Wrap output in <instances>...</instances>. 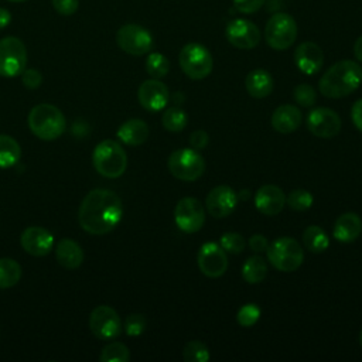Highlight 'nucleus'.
I'll list each match as a JSON object with an SVG mask.
<instances>
[{
  "instance_id": "obj_32",
  "label": "nucleus",
  "mask_w": 362,
  "mask_h": 362,
  "mask_svg": "<svg viewBox=\"0 0 362 362\" xmlns=\"http://www.w3.org/2000/svg\"><path fill=\"white\" fill-rule=\"evenodd\" d=\"M100 362H127L130 359L129 348L122 342L107 344L99 355Z\"/></svg>"
},
{
  "instance_id": "obj_40",
  "label": "nucleus",
  "mask_w": 362,
  "mask_h": 362,
  "mask_svg": "<svg viewBox=\"0 0 362 362\" xmlns=\"http://www.w3.org/2000/svg\"><path fill=\"white\" fill-rule=\"evenodd\" d=\"M52 7L61 16H72L79 7V0H52Z\"/></svg>"
},
{
  "instance_id": "obj_16",
  "label": "nucleus",
  "mask_w": 362,
  "mask_h": 362,
  "mask_svg": "<svg viewBox=\"0 0 362 362\" xmlns=\"http://www.w3.org/2000/svg\"><path fill=\"white\" fill-rule=\"evenodd\" d=\"M21 247L31 256L41 257L48 255L54 247V236L49 230L41 226H28L20 238Z\"/></svg>"
},
{
  "instance_id": "obj_25",
  "label": "nucleus",
  "mask_w": 362,
  "mask_h": 362,
  "mask_svg": "<svg viewBox=\"0 0 362 362\" xmlns=\"http://www.w3.org/2000/svg\"><path fill=\"white\" fill-rule=\"evenodd\" d=\"M117 137L127 146H140L148 137V126L141 119H129L117 129Z\"/></svg>"
},
{
  "instance_id": "obj_13",
  "label": "nucleus",
  "mask_w": 362,
  "mask_h": 362,
  "mask_svg": "<svg viewBox=\"0 0 362 362\" xmlns=\"http://www.w3.org/2000/svg\"><path fill=\"white\" fill-rule=\"evenodd\" d=\"M225 35L233 47L240 49H252L260 41V31L257 25L246 18L230 20L226 25Z\"/></svg>"
},
{
  "instance_id": "obj_38",
  "label": "nucleus",
  "mask_w": 362,
  "mask_h": 362,
  "mask_svg": "<svg viewBox=\"0 0 362 362\" xmlns=\"http://www.w3.org/2000/svg\"><path fill=\"white\" fill-rule=\"evenodd\" d=\"M146 318L141 314H130L124 321V331L130 337H137L146 329Z\"/></svg>"
},
{
  "instance_id": "obj_27",
  "label": "nucleus",
  "mask_w": 362,
  "mask_h": 362,
  "mask_svg": "<svg viewBox=\"0 0 362 362\" xmlns=\"http://www.w3.org/2000/svg\"><path fill=\"white\" fill-rule=\"evenodd\" d=\"M303 243L313 253H321L329 246L327 233L317 225H310L303 232Z\"/></svg>"
},
{
  "instance_id": "obj_48",
  "label": "nucleus",
  "mask_w": 362,
  "mask_h": 362,
  "mask_svg": "<svg viewBox=\"0 0 362 362\" xmlns=\"http://www.w3.org/2000/svg\"><path fill=\"white\" fill-rule=\"evenodd\" d=\"M8 1H13V3H21V1H25V0H8Z\"/></svg>"
},
{
  "instance_id": "obj_12",
  "label": "nucleus",
  "mask_w": 362,
  "mask_h": 362,
  "mask_svg": "<svg viewBox=\"0 0 362 362\" xmlns=\"http://www.w3.org/2000/svg\"><path fill=\"white\" fill-rule=\"evenodd\" d=\"M174 221L182 232H198L205 222V209L197 198L185 197L175 205Z\"/></svg>"
},
{
  "instance_id": "obj_10",
  "label": "nucleus",
  "mask_w": 362,
  "mask_h": 362,
  "mask_svg": "<svg viewBox=\"0 0 362 362\" xmlns=\"http://www.w3.org/2000/svg\"><path fill=\"white\" fill-rule=\"evenodd\" d=\"M116 42L129 55L140 57L153 48V37L148 30L139 24H124L116 33Z\"/></svg>"
},
{
  "instance_id": "obj_8",
  "label": "nucleus",
  "mask_w": 362,
  "mask_h": 362,
  "mask_svg": "<svg viewBox=\"0 0 362 362\" xmlns=\"http://www.w3.org/2000/svg\"><path fill=\"white\" fill-rule=\"evenodd\" d=\"M168 170L181 181H195L204 174L205 161L195 148H180L170 154Z\"/></svg>"
},
{
  "instance_id": "obj_1",
  "label": "nucleus",
  "mask_w": 362,
  "mask_h": 362,
  "mask_svg": "<svg viewBox=\"0 0 362 362\" xmlns=\"http://www.w3.org/2000/svg\"><path fill=\"white\" fill-rule=\"evenodd\" d=\"M123 205L117 194L105 188L89 191L78 211L81 228L90 235H106L122 221Z\"/></svg>"
},
{
  "instance_id": "obj_33",
  "label": "nucleus",
  "mask_w": 362,
  "mask_h": 362,
  "mask_svg": "<svg viewBox=\"0 0 362 362\" xmlns=\"http://www.w3.org/2000/svg\"><path fill=\"white\" fill-rule=\"evenodd\" d=\"M185 362H206L209 359V349L201 341H189L182 351Z\"/></svg>"
},
{
  "instance_id": "obj_24",
  "label": "nucleus",
  "mask_w": 362,
  "mask_h": 362,
  "mask_svg": "<svg viewBox=\"0 0 362 362\" xmlns=\"http://www.w3.org/2000/svg\"><path fill=\"white\" fill-rule=\"evenodd\" d=\"M245 86L250 96H253L256 99H262L272 93L274 82H273L272 75L267 71L257 68V69L250 71L246 75Z\"/></svg>"
},
{
  "instance_id": "obj_18",
  "label": "nucleus",
  "mask_w": 362,
  "mask_h": 362,
  "mask_svg": "<svg viewBox=\"0 0 362 362\" xmlns=\"http://www.w3.org/2000/svg\"><path fill=\"white\" fill-rule=\"evenodd\" d=\"M168 88L154 78L144 81L137 90L140 105L148 112H158L164 109L168 102Z\"/></svg>"
},
{
  "instance_id": "obj_37",
  "label": "nucleus",
  "mask_w": 362,
  "mask_h": 362,
  "mask_svg": "<svg viewBox=\"0 0 362 362\" xmlns=\"http://www.w3.org/2000/svg\"><path fill=\"white\" fill-rule=\"evenodd\" d=\"M221 246L230 253H240L245 249V239L240 233L226 232L221 236Z\"/></svg>"
},
{
  "instance_id": "obj_29",
  "label": "nucleus",
  "mask_w": 362,
  "mask_h": 362,
  "mask_svg": "<svg viewBox=\"0 0 362 362\" xmlns=\"http://www.w3.org/2000/svg\"><path fill=\"white\" fill-rule=\"evenodd\" d=\"M21 266L10 257L0 259V288H10L21 279Z\"/></svg>"
},
{
  "instance_id": "obj_31",
  "label": "nucleus",
  "mask_w": 362,
  "mask_h": 362,
  "mask_svg": "<svg viewBox=\"0 0 362 362\" xmlns=\"http://www.w3.org/2000/svg\"><path fill=\"white\" fill-rule=\"evenodd\" d=\"M187 115L182 109L174 106V107H168L167 110H164L161 122L164 129H167L168 132H181L185 124H187Z\"/></svg>"
},
{
  "instance_id": "obj_22",
  "label": "nucleus",
  "mask_w": 362,
  "mask_h": 362,
  "mask_svg": "<svg viewBox=\"0 0 362 362\" xmlns=\"http://www.w3.org/2000/svg\"><path fill=\"white\" fill-rule=\"evenodd\" d=\"M301 123V112L294 105H281L272 115V126L281 134H288L298 129Z\"/></svg>"
},
{
  "instance_id": "obj_39",
  "label": "nucleus",
  "mask_w": 362,
  "mask_h": 362,
  "mask_svg": "<svg viewBox=\"0 0 362 362\" xmlns=\"http://www.w3.org/2000/svg\"><path fill=\"white\" fill-rule=\"evenodd\" d=\"M21 82L27 89H37L42 82V75L38 69L25 68L21 74Z\"/></svg>"
},
{
  "instance_id": "obj_4",
  "label": "nucleus",
  "mask_w": 362,
  "mask_h": 362,
  "mask_svg": "<svg viewBox=\"0 0 362 362\" xmlns=\"http://www.w3.org/2000/svg\"><path fill=\"white\" fill-rule=\"evenodd\" d=\"M95 170L106 178L120 177L127 167V156L124 148L115 140H103L96 144L92 153Z\"/></svg>"
},
{
  "instance_id": "obj_19",
  "label": "nucleus",
  "mask_w": 362,
  "mask_h": 362,
  "mask_svg": "<svg viewBox=\"0 0 362 362\" xmlns=\"http://www.w3.org/2000/svg\"><path fill=\"white\" fill-rule=\"evenodd\" d=\"M294 62L303 74L314 75L324 64L322 49L313 41H304L294 51Z\"/></svg>"
},
{
  "instance_id": "obj_5",
  "label": "nucleus",
  "mask_w": 362,
  "mask_h": 362,
  "mask_svg": "<svg viewBox=\"0 0 362 362\" xmlns=\"http://www.w3.org/2000/svg\"><path fill=\"white\" fill-rule=\"evenodd\" d=\"M267 259L280 272H294L297 270L304 259L303 249L300 243L287 236H281L276 240H273L267 249Z\"/></svg>"
},
{
  "instance_id": "obj_35",
  "label": "nucleus",
  "mask_w": 362,
  "mask_h": 362,
  "mask_svg": "<svg viewBox=\"0 0 362 362\" xmlns=\"http://www.w3.org/2000/svg\"><path fill=\"white\" fill-rule=\"evenodd\" d=\"M260 318V308L256 304H245L239 308L236 320L242 327H252Z\"/></svg>"
},
{
  "instance_id": "obj_7",
  "label": "nucleus",
  "mask_w": 362,
  "mask_h": 362,
  "mask_svg": "<svg viewBox=\"0 0 362 362\" xmlns=\"http://www.w3.org/2000/svg\"><path fill=\"white\" fill-rule=\"evenodd\" d=\"M264 38L269 47L277 51L287 49L297 38V23L287 13L273 14L264 27Z\"/></svg>"
},
{
  "instance_id": "obj_41",
  "label": "nucleus",
  "mask_w": 362,
  "mask_h": 362,
  "mask_svg": "<svg viewBox=\"0 0 362 362\" xmlns=\"http://www.w3.org/2000/svg\"><path fill=\"white\" fill-rule=\"evenodd\" d=\"M264 4V0H233V6L238 11L245 14H252Z\"/></svg>"
},
{
  "instance_id": "obj_36",
  "label": "nucleus",
  "mask_w": 362,
  "mask_h": 362,
  "mask_svg": "<svg viewBox=\"0 0 362 362\" xmlns=\"http://www.w3.org/2000/svg\"><path fill=\"white\" fill-rule=\"evenodd\" d=\"M293 96H294V100L301 105V106H313L317 100V93L314 90V88L311 85H307V83H300L294 88L293 90Z\"/></svg>"
},
{
  "instance_id": "obj_2",
  "label": "nucleus",
  "mask_w": 362,
  "mask_h": 362,
  "mask_svg": "<svg viewBox=\"0 0 362 362\" xmlns=\"http://www.w3.org/2000/svg\"><path fill=\"white\" fill-rule=\"evenodd\" d=\"M362 82V66L352 59L338 61L331 65L318 82L320 92L332 99L351 95Z\"/></svg>"
},
{
  "instance_id": "obj_44",
  "label": "nucleus",
  "mask_w": 362,
  "mask_h": 362,
  "mask_svg": "<svg viewBox=\"0 0 362 362\" xmlns=\"http://www.w3.org/2000/svg\"><path fill=\"white\" fill-rule=\"evenodd\" d=\"M351 117H352V122L356 126V129H359L362 132V99H359L354 103L352 110H351Z\"/></svg>"
},
{
  "instance_id": "obj_43",
  "label": "nucleus",
  "mask_w": 362,
  "mask_h": 362,
  "mask_svg": "<svg viewBox=\"0 0 362 362\" xmlns=\"http://www.w3.org/2000/svg\"><path fill=\"white\" fill-rule=\"evenodd\" d=\"M249 246H250V249H252L253 252L260 253V252H266L269 243H267V239H266L263 235L256 233V235H252V236H250V239H249Z\"/></svg>"
},
{
  "instance_id": "obj_6",
  "label": "nucleus",
  "mask_w": 362,
  "mask_h": 362,
  "mask_svg": "<svg viewBox=\"0 0 362 362\" xmlns=\"http://www.w3.org/2000/svg\"><path fill=\"white\" fill-rule=\"evenodd\" d=\"M180 66L191 79H204L212 71V55L206 47L198 42H188L180 51Z\"/></svg>"
},
{
  "instance_id": "obj_23",
  "label": "nucleus",
  "mask_w": 362,
  "mask_h": 362,
  "mask_svg": "<svg viewBox=\"0 0 362 362\" xmlns=\"http://www.w3.org/2000/svg\"><path fill=\"white\" fill-rule=\"evenodd\" d=\"M55 257L57 262L69 270L78 269L83 262V252L79 243H76L72 239L64 238L57 243L55 247Z\"/></svg>"
},
{
  "instance_id": "obj_45",
  "label": "nucleus",
  "mask_w": 362,
  "mask_h": 362,
  "mask_svg": "<svg viewBox=\"0 0 362 362\" xmlns=\"http://www.w3.org/2000/svg\"><path fill=\"white\" fill-rule=\"evenodd\" d=\"M11 23V13L7 8L0 7V30L6 28Z\"/></svg>"
},
{
  "instance_id": "obj_34",
  "label": "nucleus",
  "mask_w": 362,
  "mask_h": 362,
  "mask_svg": "<svg viewBox=\"0 0 362 362\" xmlns=\"http://www.w3.org/2000/svg\"><path fill=\"white\" fill-rule=\"evenodd\" d=\"M286 202L294 211H305L313 205V195L305 189H294L286 197Z\"/></svg>"
},
{
  "instance_id": "obj_26",
  "label": "nucleus",
  "mask_w": 362,
  "mask_h": 362,
  "mask_svg": "<svg viewBox=\"0 0 362 362\" xmlns=\"http://www.w3.org/2000/svg\"><path fill=\"white\" fill-rule=\"evenodd\" d=\"M21 157L20 144L7 134H0V168H10Z\"/></svg>"
},
{
  "instance_id": "obj_28",
  "label": "nucleus",
  "mask_w": 362,
  "mask_h": 362,
  "mask_svg": "<svg viewBox=\"0 0 362 362\" xmlns=\"http://www.w3.org/2000/svg\"><path fill=\"white\" fill-rule=\"evenodd\" d=\"M267 264L263 257L252 256L242 266V276L249 284H257L266 279Z\"/></svg>"
},
{
  "instance_id": "obj_30",
  "label": "nucleus",
  "mask_w": 362,
  "mask_h": 362,
  "mask_svg": "<svg viewBox=\"0 0 362 362\" xmlns=\"http://www.w3.org/2000/svg\"><path fill=\"white\" fill-rule=\"evenodd\" d=\"M146 71L151 78L160 79L168 74L170 61L160 52H151L146 59Z\"/></svg>"
},
{
  "instance_id": "obj_15",
  "label": "nucleus",
  "mask_w": 362,
  "mask_h": 362,
  "mask_svg": "<svg viewBox=\"0 0 362 362\" xmlns=\"http://www.w3.org/2000/svg\"><path fill=\"white\" fill-rule=\"evenodd\" d=\"M308 130L321 139H331L341 130V119L332 109L317 107L307 116Z\"/></svg>"
},
{
  "instance_id": "obj_3",
  "label": "nucleus",
  "mask_w": 362,
  "mask_h": 362,
  "mask_svg": "<svg viewBox=\"0 0 362 362\" xmlns=\"http://www.w3.org/2000/svg\"><path fill=\"white\" fill-rule=\"evenodd\" d=\"M28 127L38 139L51 141L64 134L66 120L57 106L51 103H38L28 113Z\"/></svg>"
},
{
  "instance_id": "obj_11",
  "label": "nucleus",
  "mask_w": 362,
  "mask_h": 362,
  "mask_svg": "<svg viewBox=\"0 0 362 362\" xmlns=\"http://www.w3.org/2000/svg\"><path fill=\"white\" fill-rule=\"evenodd\" d=\"M89 328L96 338L110 341L120 335L123 325L116 310L109 305H98L90 311Z\"/></svg>"
},
{
  "instance_id": "obj_21",
  "label": "nucleus",
  "mask_w": 362,
  "mask_h": 362,
  "mask_svg": "<svg viewBox=\"0 0 362 362\" xmlns=\"http://www.w3.org/2000/svg\"><path fill=\"white\" fill-rule=\"evenodd\" d=\"M362 232V221L355 212L339 215L334 223V238L342 243H351L359 238Z\"/></svg>"
},
{
  "instance_id": "obj_42",
  "label": "nucleus",
  "mask_w": 362,
  "mask_h": 362,
  "mask_svg": "<svg viewBox=\"0 0 362 362\" xmlns=\"http://www.w3.org/2000/svg\"><path fill=\"white\" fill-rule=\"evenodd\" d=\"M209 141V136L205 130H195L191 137H189V143L195 150H202L206 147Z\"/></svg>"
},
{
  "instance_id": "obj_47",
  "label": "nucleus",
  "mask_w": 362,
  "mask_h": 362,
  "mask_svg": "<svg viewBox=\"0 0 362 362\" xmlns=\"http://www.w3.org/2000/svg\"><path fill=\"white\" fill-rule=\"evenodd\" d=\"M359 344H361V346H362V329H361V332H359Z\"/></svg>"
},
{
  "instance_id": "obj_17",
  "label": "nucleus",
  "mask_w": 362,
  "mask_h": 362,
  "mask_svg": "<svg viewBox=\"0 0 362 362\" xmlns=\"http://www.w3.org/2000/svg\"><path fill=\"white\" fill-rule=\"evenodd\" d=\"M238 204L236 192L228 185H218L209 191L205 198L208 212L214 218H225L230 215Z\"/></svg>"
},
{
  "instance_id": "obj_46",
  "label": "nucleus",
  "mask_w": 362,
  "mask_h": 362,
  "mask_svg": "<svg viewBox=\"0 0 362 362\" xmlns=\"http://www.w3.org/2000/svg\"><path fill=\"white\" fill-rule=\"evenodd\" d=\"M354 54L359 62H362V35L354 44Z\"/></svg>"
},
{
  "instance_id": "obj_14",
  "label": "nucleus",
  "mask_w": 362,
  "mask_h": 362,
  "mask_svg": "<svg viewBox=\"0 0 362 362\" xmlns=\"http://www.w3.org/2000/svg\"><path fill=\"white\" fill-rule=\"evenodd\" d=\"M198 267L206 277H221L228 269V257L221 245L206 242L198 252Z\"/></svg>"
},
{
  "instance_id": "obj_9",
  "label": "nucleus",
  "mask_w": 362,
  "mask_h": 362,
  "mask_svg": "<svg viewBox=\"0 0 362 362\" xmlns=\"http://www.w3.org/2000/svg\"><path fill=\"white\" fill-rule=\"evenodd\" d=\"M27 65V49L17 37L0 40V76L14 78L23 74Z\"/></svg>"
},
{
  "instance_id": "obj_20",
  "label": "nucleus",
  "mask_w": 362,
  "mask_h": 362,
  "mask_svg": "<svg viewBox=\"0 0 362 362\" xmlns=\"http://www.w3.org/2000/svg\"><path fill=\"white\" fill-rule=\"evenodd\" d=\"M286 204V195L281 188L273 184L260 187L255 195V205L257 211L263 215L273 216L277 215Z\"/></svg>"
}]
</instances>
